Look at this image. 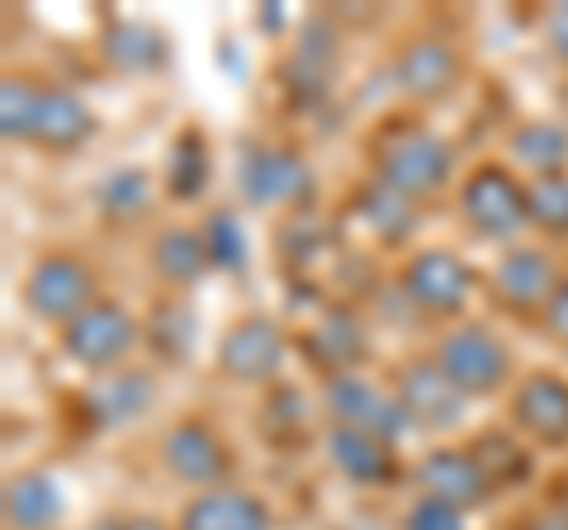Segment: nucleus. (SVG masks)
Masks as SVG:
<instances>
[{
	"mask_svg": "<svg viewBox=\"0 0 568 530\" xmlns=\"http://www.w3.org/2000/svg\"><path fill=\"white\" fill-rule=\"evenodd\" d=\"M446 171H450L446 147L426 133H398L394 147L384 152V181H388V190L407 194V200L436 190L440 181H446Z\"/></svg>",
	"mask_w": 568,
	"mask_h": 530,
	"instance_id": "obj_1",
	"label": "nucleus"
},
{
	"mask_svg": "<svg viewBox=\"0 0 568 530\" xmlns=\"http://www.w3.org/2000/svg\"><path fill=\"white\" fill-rule=\"evenodd\" d=\"M526 194L511 185V175H503V171H478L474 181H469V190H465V214H469V223L474 227H484L488 237H503V233H511L517 227V218L526 214Z\"/></svg>",
	"mask_w": 568,
	"mask_h": 530,
	"instance_id": "obj_2",
	"label": "nucleus"
},
{
	"mask_svg": "<svg viewBox=\"0 0 568 530\" xmlns=\"http://www.w3.org/2000/svg\"><path fill=\"white\" fill-rule=\"evenodd\" d=\"M129 346H133V323L119 308H104V304L85 308L77 323H71V332H67V350L77 360L95 365V369L100 365H114Z\"/></svg>",
	"mask_w": 568,
	"mask_h": 530,
	"instance_id": "obj_3",
	"label": "nucleus"
},
{
	"mask_svg": "<svg viewBox=\"0 0 568 530\" xmlns=\"http://www.w3.org/2000/svg\"><path fill=\"white\" fill-rule=\"evenodd\" d=\"M440 369L450 375L455 388H493L497 379H503V350H497V342L488 337V332H455V337L446 342V350H440Z\"/></svg>",
	"mask_w": 568,
	"mask_h": 530,
	"instance_id": "obj_4",
	"label": "nucleus"
},
{
	"mask_svg": "<svg viewBox=\"0 0 568 530\" xmlns=\"http://www.w3.org/2000/svg\"><path fill=\"white\" fill-rule=\"evenodd\" d=\"M85 294H91V279L77 261H43L39 275L29 279V304L43 317H71L85 313Z\"/></svg>",
	"mask_w": 568,
	"mask_h": 530,
	"instance_id": "obj_5",
	"label": "nucleus"
},
{
	"mask_svg": "<svg viewBox=\"0 0 568 530\" xmlns=\"http://www.w3.org/2000/svg\"><path fill=\"white\" fill-rule=\"evenodd\" d=\"M403 408L422 417L426 427H450L459 412V388L450 384V375H436V365H413L398 384Z\"/></svg>",
	"mask_w": 568,
	"mask_h": 530,
	"instance_id": "obj_6",
	"label": "nucleus"
},
{
	"mask_svg": "<svg viewBox=\"0 0 568 530\" xmlns=\"http://www.w3.org/2000/svg\"><path fill=\"white\" fill-rule=\"evenodd\" d=\"M242 185L256 204H271V200L304 194L308 171L298 166V156H290V152H256V156H246V166H242Z\"/></svg>",
	"mask_w": 568,
	"mask_h": 530,
	"instance_id": "obj_7",
	"label": "nucleus"
},
{
	"mask_svg": "<svg viewBox=\"0 0 568 530\" xmlns=\"http://www.w3.org/2000/svg\"><path fill=\"white\" fill-rule=\"evenodd\" d=\"M422 483L426 498H440L450 507H469L484 498V469H478V459L465 455H432L422 465Z\"/></svg>",
	"mask_w": 568,
	"mask_h": 530,
	"instance_id": "obj_8",
	"label": "nucleus"
},
{
	"mask_svg": "<svg viewBox=\"0 0 568 530\" xmlns=\"http://www.w3.org/2000/svg\"><path fill=\"white\" fill-rule=\"evenodd\" d=\"M465 285H469L465 265L446 252H426L413 261V271H407V289H413L426 308H455Z\"/></svg>",
	"mask_w": 568,
	"mask_h": 530,
	"instance_id": "obj_9",
	"label": "nucleus"
},
{
	"mask_svg": "<svg viewBox=\"0 0 568 530\" xmlns=\"http://www.w3.org/2000/svg\"><path fill=\"white\" fill-rule=\"evenodd\" d=\"M223 365L242 379H261L280 365V332L271 323H242L233 337L223 342Z\"/></svg>",
	"mask_w": 568,
	"mask_h": 530,
	"instance_id": "obj_10",
	"label": "nucleus"
},
{
	"mask_svg": "<svg viewBox=\"0 0 568 530\" xmlns=\"http://www.w3.org/2000/svg\"><path fill=\"white\" fill-rule=\"evenodd\" d=\"M332 408L342 412L351 427H361V431H369V436H394L398 427H403V408H394L388 398H379L369 384H351V379H342L332 388Z\"/></svg>",
	"mask_w": 568,
	"mask_h": 530,
	"instance_id": "obj_11",
	"label": "nucleus"
},
{
	"mask_svg": "<svg viewBox=\"0 0 568 530\" xmlns=\"http://www.w3.org/2000/svg\"><path fill=\"white\" fill-rule=\"evenodd\" d=\"M517 417H521L536 436L564 440V436H568V384L545 379V375L530 379L521 394H517Z\"/></svg>",
	"mask_w": 568,
	"mask_h": 530,
	"instance_id": "obj_12",
	"label": "nucleus"
},
{
	"mask_svg": "<svg viewBox=\"0 0 568 530\" xmlns=\"http://www.w3.org/2000/svg\"><path fill=\"white\" fill-rule=\"evenodd\" d=\"M185 530H265V511L237 492H213L185 511Z\"/></svg>",
	"mask_w": 568,
	"mask_h": 530,
	"instance_id": "obj_13",
	"label": "nucleus"
},
{
	"mask_svg": "<svg viewBox=\"0 0 568 530\" xmlns=\"http://www.w3.org/2000/svg\"><path fill=\"white\" fill-rule=\"evenodd\" d=\"M166 455H171V469L181 479H194V483H209L223 473V450L204 427H181L171 440H166Z\"/></svg>",
	"mask_w": 568,
	"mask_h": 530,
	"instance_id": "obj_14",
	"label": "nucleus"
},
{
	"mask_svg": "<svg viewBox=\"0 0 568 530\" xmlns=\"http://www.w3.org/2000/svg\"><path fill=\"white\" fill-rule=\"evenodd\" d=\"M398 77H403L407 91L432 95L455 77V58H450L446 43H413L403 52V62H398Z\"/></svg>",
	"mask_w": 568,
	"mask_h": 530,
	"instance_id": "obj_15",
	"label": "nucleus"
},
{
	"mask_svg": "<svg viewBox=\"0 0 568 530\" xmlns=\"http://www.w3.org/2000/svg\"><path fill=\"white\" fill-rule=\"evenodd\" d=\"M6 511H10V521H14V526L39 530V526H48V521L62 511V498H58V488H52V483L43 479V473H29V479L10 483Z\"/></svg>",
	"mask_w": 568,
	"mask_h": 530,
	"instance_id": "obj_16",
	"label": "nucleus"
},
{
	"mask_svg": "<svg viewBox=\"0 0 568 530\" xmlns=\"http://www.w3.org/2000/svg\"><path fill=\"white\" fill-rule=\"evenodd\" d=\"M332 455H336V465H342L346 473H355V479H365V483H375L388 473V459H384V446L369 431L361 427H342L332 436Z\"/></svg>",
	"mask_w": 568,
	"mask_h": 530,
	"instance_id": "obj_17",
	"label": "nucleus"
},
{
	"mask_svg": "<svg viewBox=\"0 0 568 530\" xmlns=\"http://www.w3.org/2000/svg\"><path fill=\"white\" fill-rule=\"evenodd\" d=\"M85 129H91V114H85L71 95H43V104H39V129H33L43 143L71 147V143H81V137H85Z\"/></svg>",
	"mask_w": 568,
	"mask_h": 530,
	"instance_id": "obj_18",
	"label": "nucleus"
},
{
	"mask_svg": "<svg viewBox=\"0 0 568 530\" xmlns=\"http://www.w3.org/2000/svg\"><path fill=\"white\" fill-rule=\"evenodd\" d=\"M148 398H152L148 379H142V375H123V379H110V384L95 388L91 408H95V417L104 421V427H119V421H129L133 412L148 408Z\"/></svg>",
	"mask_w": 568,
	"mask_h": 530,
	"instance_id": "obj_19",
	"label": "nucleus"
},
{
	"mask_svg": "<svg viewBox=\"0 0 568 530\" xmlns=\"http://www.w3.org/2000/svg\"><path fill=\"white\" fill-rule=\"evenodd\" d=\"M549 289V261L540 252H517L503 265V294L521 298V304H536Z\"/></svg>",
	"mask_w": 568,
	"mask_h": 530,
	"instance_id": "obj_20",
	"label": "nucleus"
},
{
	"mask_svg": "<svg viewBox=\"0 0 568 530\" xmlns=\"http://www.w3.org/2000/svg\"><path fill=\"white\" fill-rule=\"evenodd\" d=\"M204 256H209V246L200 237H190V233H171V237H162V246H156L162 271L175 275V279H194V275H200Z\"/></svg>",
	"mask_w": 568,
	"mask_h": 530,
	"instance_id": "obj_21",
	"label": "nucleus"
},
{
	"mask_svg": "<svg viewBox=\"0 0 568 530\" xmlns=\"http://www.w3.org/2000/svg\"><path fill=\"white\" fill-rule=\"evenodd\" d=\"M511 147H517V156H521V162H530V166H559L568 137H564V129L536 123V129H521L517 137H511Z\"/></svg>",
	"mask_w": 568,
	"mask_h": 530,
	"instance_id": "obj_22",
	"label": "nucleus"
},
{
	"mask_svg": "<svg viewBox=\"0 0 568 530\" xmlns=\"http://www.w3.org/2000/svg\"><path fill=\"white\" fill-rule=\"evenodd\" d=\"M530 214H536L545 227L564 233V227H568V181H559V175L540 181L536 194H530Z\"/></svg>",
	"mask_w": 568,
	"mask_h": 530,
	"instance_id": "obj_23",
	"label": "nucleus"
},
{
	"mask_svg": "<svg viewBox=\"0 0 568 530\" xmlns=\"http://www.w3.org/2000/svg\"><path fill=\"white\" fill-rule=\"evenodd\" d=\"M39 104H43V95H33L24 81H6V133L39 129Z\"/></svg>",
	"mask_w": 568,
	"mask_h": 530,
	"instance_id": "obj_24",
	"label": "nucleus"
},
{
	"mask_svg": "<svg viewBox=\"0 0 568 530\" xmlns=\"http://www.w3.org/2000/svg\"><path fill=\"white\" fill-rule=\"evenodd\" d=\"M200 175H204V156H200V137L185 133L181 147H175V162H171V185L181 200H190L194 190H200Z\"/></svg>",
	"mask_w": 568,
	"mask_h": 530,
	"instance_id": "obj_25",
	"label": "nucleus"
},
{
	"mask_svg": "<svg viewBox=\"0 0 568 530\" xmlns=\"http://www.w3.org/2000/svg\"><path fill=\"white\" fill-rule=\"evenodd\" d=\"M407 194H398V190H375L369 194V204H365V214L379 223V233L384 237H394V233H403L407 227Z\"/></svg>",
	"mask_w": 568,
	"mask_h": 530,
	"instance_id": "obj_26",
	"label": "nucleus"
},
{
	"mask_svg": "<svg viewBox=\"0 0 568 530\" xmlns=\"http://www.w3.org/2000/svg\"><path fill=\"white\" fill-rule=\"evenodd\" d=\"M407 530H459V507L440 502V498H422L407 517Z\"/></svg>",
	"mask_w": 568,
	"mask_h": 530,
	"instance_id": "obj_27",
	"label": "nucleus"
},
{
	"mask_svg": "<svg viewBox=\"0 0 568 530\" xmlns=\"http://www.w3.org/2000/svg\"><path fill=\"white\" fill-rule=\"evenodd\" d=\"M204 246H209V256H213V261H237L242 242H237V227H233V218H213V227H209Z\"/></svg>",
	"mask_w": 568,
	"mask_h": 530,
	"instance_id": "obj_28",
	"label": "nucleus"
},
{
	"mask_svg": "<svg viewBox=\"0 0 568 530\" xmlns=\"http://www.w3.org/2000/svg\"><path fill=\"white\" fill-rule=\"evenodd\" d=\"M104 204L110 208H138L142 204V175H119V181L104 190Z\"/></svg>",
	"mask_w": 568,
	"mask_h": 530,
	"instance_id": "obj_29",
	"label": "nucleus"
},
{
	"mask_svg": "<svg viewBox=\"0 0 568 530\" xmlns=\"http://www.w3.org/2000/svg\"><path fill=\"white\" fill-rule=\"evenodd\" d=\"M549 33H555V43H559V52L568 58V6H559L555 14H549Z\"/></svg>",
	"mask_w": 568,
	"mask_h": 530,
	"instance_id": "obj_30",
	"label": "nucleus"
},
{
	"mask_svg": "<svg viewBox=\"0 0 568 530\" xmlns=\"http://www.w3.org/2000/svg\"><path fill=\"white\" fill-rule=\"evenodd\" d=\"M549 323H555V327H564L568 332V289L555 298V304H549Z\"/></svg>",
	"mask_w": 568,
	"mask_h": 530,
	"instance_id": "obj_31",
	"label": "nucleus"
},
{
	"mask_svg": "<svg viewBox=\"0 0 568 530\" xmlns=\"http://www.w3.org/2000/svg\"><path fill=\"white\" fill-rule=\"evenodd\" d=\"M123 530H166V526H156V521H133V526H123Z\"/></svg>",
	"mask_w": 568,
	"mask_h": 530,
	"instance_id": "obj_32",
	"label": "nucleus"
}]
</instances>
